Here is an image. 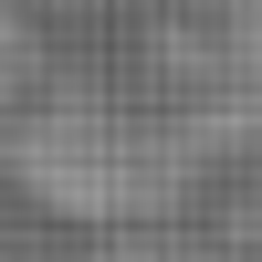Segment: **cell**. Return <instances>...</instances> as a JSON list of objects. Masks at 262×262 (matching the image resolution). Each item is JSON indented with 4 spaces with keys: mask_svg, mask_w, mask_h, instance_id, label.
I'll return each mask as SVG.
<instances>
[{
    "mask_svg": "<svg viewBox=\"0 0 262 262\" xmlns=\"http://www.w3.org/2000/svg\"><path fill=\"white\" fill-rule=\"evenodd\" d=\"M0 179L32 210L74 221V231H137V221H168L210 179V137L189 116L105 95V84H53L42 74L0 116Z\"/></svg>",
    "mask_w": 262,
    "mask_h": 262,
    "instance_id": "obj_1",
    "label": "cell"
},
{
    "mask_svg": "<svg viewBox=\"0 0 262 262\" xmlns=\"http://www.w3.org/2000/svg\"><path fill=\"white\" fill-rule=\"evenodd\" d=\"M42 74H53V63H42V32H32V11H21V0H0V116H11V105L32 95Z\"/></svg>",
    "mask_w": 262,
    "mask_h": 262,
    "instance_id": "obj_2",
    "label": "cell"
},
{
    "mask_svg": "<svg viewBox=\"0 0 262 262\" xmlns=\"http://www.w3.org/2000/svg\"><path fill=\"white\" fill-rule=\"evenodd\" d=\"M231 63H242V74H262V0H242V11H231Z\"/></svg>",
    "mask_w": 262,
    "mask_h": 262,
    "instance_id": "obj_3",
    "label": "cell"
}]
</instances>
